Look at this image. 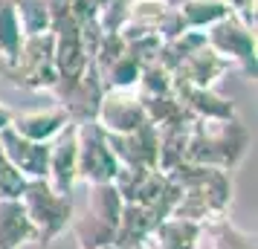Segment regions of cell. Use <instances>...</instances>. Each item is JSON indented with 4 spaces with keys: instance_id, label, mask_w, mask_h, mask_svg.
Wrapping results in <instances>:
<instances>
[{
    "instance_id": "cell-4",
    "label": "cell",
    "mask_w": 258,
    "mask_h": 249,
    "mask_svg": "<svg viewBox=\"0 0 258 249\" xmlns=\"http://www.w3.org/2000/svg\"><path fill=\"white\" fill-rule=\"evenodd\" d=\"M203 35H206V47H212L229 64H241L246 72H255V29L241 24L232 12L218 24H212L209 29H203Z\"/></svg>"
},
{
    "instance_id": "cell-9",
    "label": "cell",
    "mask_w": 258,
    "mask_h": 249,
    "mask_svg": "<svg viewBox=\"0 0 258 249\" xmlns=\"http://www.w3.org/2000/svg\"><path fill=\"white\" fill-rule=\"evenodd\" d=\"M232 64L223 58V55H218L212 47H198L191 55H186V58L177 64V70L183 78H177V81L183 84H191V87H206V90H212V84L221 78L223 72L229 70Z\"/></svg>"
},
{
    "instance_id": "cell-10",
    "label": "cell",
    "mask_w": 258,
    "mask_h": 249,
    "mask_svg": "<svg viewBox=\"0 0 258 249\" xmlns=\"http://www.w3.org/2000/svg\"><path fill=\"white\" fill-rule=\"evenodd\" d=\"M29 240H38V232L24 203L18 197H0V249H21Z\"/></svg>"
},
{
    "instance_id": "cell-7",
    "label": "cell",
    "mask_w": 258,
    "mask_h": 249,
    "mask_svg": "<svg viewBox=\"0 0 258 249\" xmlns=\"http://www.w3.org/2000/svg\"><path fill=\"white\" fill-rule=\"evenodd\" d=\"M0 151L12 162L26 180H44L47 177V159H49V142H32L24 139L12 128L0 131Z\"/></svg>"
},
{
    "instance_id": "cell-12",
    "label": "cell",
    "mask_w": 258,
    "mask_h": 249,
    "mask_svg": "<svg viewBox=\"0 0 258 249\" xmlns=\"http://www.w3.org/2000/svg\"><path fill=\"white\" fill-rule=\"evenodd\" d=\"M198 232H200V226L195 220H183V217L171 214V217H163L160 223L154 226L151 243L157 249H195Z\"/></svg>"
},
{
    "instance_id": "cell-16",
    "label": "cell",
    "mask_w": 258,
    "mask_h": 249,
    "mask_svg": "<svg viewBox=\"0 0 258 249\" xmlns=\"http://www.w3.org/2000/svg\"><path fill=\"white\" fill-rule=\"evenodd\" d=\"M21 44H24V32H21L12 0H0V58L12 61Z\"/></svg>"
},
{
    "instance_id": "cell-13",
    "label": "cell",
    "mask_w": 258,
    "mask_h": 249,
    "mask_svg": "<svg viewBox=\"0 0 258 249\" xmlns=\"http://www.w3.org/2000/svg\"><path fill=\"white\" fill-rule=\"evenodd\" d=\"M122 209H125V200H122V194L116 191L113 183H90L87 212L93 214V217H99V220L107 223V226H113V232H116Z\"/></svg>"
},
{
    "instance_id": "cell-6",
    "label": "cell",
    "mask_w": 258,
    "mask_h": 249,
    "mask_svg": "<svg viewBox=\"0 0 258 249\" xmlns=\"http://www.w3.org/2000/svg\"><path fill=\"white\" fill-rule=\"evenodd\" d=\"M44 180L58 194H70L73 183L79 180V148H76V125L73 122L49 142L47 177Z\"/></svg>"
},
{
    "instance_id": "cell-17",
    "label": "cell",
    "mask_w": 258,
    "mask_h": 249,
    "mask_svg": "<svg viewBox=\"0 0 258 249\" xmlns=\"http://www.w3.org/2000/svg\"><path fill=\"white\" fill-rule=\"evenodd\" d=\"M73 229H76V235L82 240V249H102V246H110L113 243V226L102 223L90 212L84 214L82 220H76Z\"/></svg>"
},
{
    "instance_id": "cell-2",
    "label": "cell",
    "mask_w": 258,
    "mask_h": 249,
    "mask_svg": "<svg viewBox=\"0 0 258 249\" xmlns=\"http://www.w3.org/2000/svg\"><path fill=\"white\" fill-rule=\"evenodd\" d=\"M6 70L15 84L32 87V90H52L58 84V67H55V44L52 32L44 35H26L18 55L6 61Z\"/></svg>"
},
{
    "instance_id": "cell-1",
    "label": "cell",
    "mask_w": 258,
    "mask_h": 249,
    "mask_svg": "<svg viewBox=\"0 0 258 249\" xmlns=\"http://www.w3.org/2000/svg\"><path fill=\"white\" fill-rule=\"evenodd\" d=\"M18 200L24 203L26 214L38 232V240H52L73 223L70 194H58L47 180H29Z\"/></svg>"
},
{
    "instance_id": "cell-5",
    "label": "cell",
    "mask_w": 258,
    "mask_h": 249,
    "mask_svg": "<svg viewBox=\"0 0 258 249\" xmlns=\"http://www.w3.org/2000/svg\"><path fill=\"white\" fill-rule=\"evenodd\" d=\"M96 122L105 128L107 133H131L140 125L148 122L145 107H142V96L137 93V87L128 90H105L96 107Z\"/></svg>"
},
{
    "instance_id": "cell-3",
    "label": "cell",
    "mask_w": 258,
    "mask_h": 249,
    "mask_svg": "<svg viewBox=\"0 0 258 249\" xmlns=\"http://www.w3.org/2000/svg\"><path fill=\"white\" fill-rule=\"evenodd\" d=\"M76 148H79V180L110 183L116 177L119 162L110 151L107 131L96 119H84L76 125Z\"/></svg>"
},
{
    "instance_id": "cell-15",
    "label": "cell",
    "mask_w": 258,
    "mask_h": 249,
    "mask_svg": "<svg viewBox=\"0 0 258 249\" xmlns=\"http://www.w3.org/2000/svg\"><path fill=\"white\" fill-rule=\"evenodd\" d=\"M12 6H15V15H18V24H21L24 38L49 32L52 9H49L47 0H12Z\"/></svg>"
},
{
    "instance_id": "cell-8",
    "label": "cell",
    "mask_w": 258,
    "mask_h": 249,
    "mask_svg": "<svg viewBox=\"0 0 258 249\" xmlns=\"http://www.w3.org/2000/svg\"><path fill=\"white\" fill-rule=\"evenodd\" d=\"M70 125V116L61 105L47 107V110H24V113H12V128L15 133H21L24 139L32 142H52L64 128Z\"/></svg>"
},
{
    "instance_id": "cell-11",
    "label": "cell",
    "mask_w": 258,
    "mask_h": 249,
    "mask_svg": "<svg viewBox=\"0 0 258 249\" xmlns=\"http://www.w3.org/2000/svg\"><path fill=\"white\" fill-rule=\"evenodd\" d=\"M174 90L180 93V105L186 107L191 116L200 119H232L235 116V107L232 102H226L221 96H215L206 87H191V84H183L174 78Z\"/></svg>"
},
{
    "instance_id": "cell-14",
    "label": "cell",
    "mask_w": 258,
    "mask_h": 249,
    "mask_svg": "<svg viewBox=\"0 0 258 249\" xmlns=\"http://www.w3.org/2000/svg\"><path fill=\"white\" fill-rule=\"evenodd\" d=\"M174 9L180 12L186 29H200V32L229 15V6L223 0H183V3H177Z\"/></svg>"
},
{
    "instance_id": "cell-18",
    "label": "cell",
    "mask_w": 258,
    "mask_h": 249,
    "mask_svg": "<svg viewBox=\"0 0 258 249\" xmlns=\"http://www.w3.org/2000/svg\"><path fill=\"white\" fill-rule=\"evenodd\" d=\"M226 6H229V12H241V9H249V6H255V0H223Z\"/></svg>"
},
{
    "instance_id": "cell-20",
    "label": "cell",
    "mask_w": 258,
    "mask_h": 249,
    "mask_svg": "<svg viewBox=\"0 0 258 249\" xmlns=\"http://www.w3.org/2000/svg\"><path fill=\"white\" fill-rule=\"evenodd\" d=\"M93 3H96V6H99V9H102V6H105L107 0H93Z\"/></svg>"
},
{
    "instance_id": "cell-19",
    "label": "cell",
    "mask_w": 258,
    "mask_h": 249,
    "mask_svg": "<svg viewBox=\"0 0 258 249\" xmlns=\"http://www.w3.org/2000/svg\"><path fill=\"white\" fill-rule=\"evenodd\" d=\"M12 113H15V110H9V107H6L3 102H0V131L12 125Z\"/></svg>"
}]
</instances>
